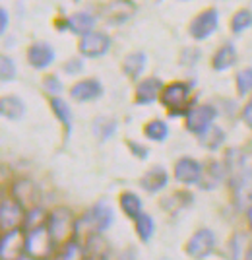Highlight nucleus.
Wrapping results in <instances>:
<instances>
[{"label": "nucleus", "mask_w": 252, "mask_h": 260, "mask_svg": "<svg viewBox=\"0 0 252 260\" xmlns=\"http://www.w3.org/2000/svg\"><path fill=\"white\" fill-rule=\"evenodd\" d=\"M47 229H49L55 243H64L66 245L68 241L74 239V231H76L74 214L64 206L56 208L47 217Z\"/></svg>", "instance_id": "1"}, {"label": "nucleus", "mask_w": 252, "mask_h": 260, "mask_svg": "<svg viewBox=\"0 0 252 260\" xmlns=\"http://www.w3.org/2000/svg\"><path fill=\"white\" fill-rule=\"evenodd\" d=\"M188 99H190V84L187 82H173L169 86H165L163 93H161V103L163 107L169 109L171 117H178L183 115L187 119L190 109L187 107Z\"/></svg>", "instance_id": "2"}, {"label": "nucleus", "mask_w": 252, "mask_h": 260, "mask_svg": "<svg viewBox=\"0 0 252 260\" xmlns=\"http://www.w3.org/2000/svg\"><path fill=\"white\" fill-rule=\"evenodd\" d=\"M53 245H55V241L47 229V223L25 233V254L31 258L47 260L49 254L53 252Z\"/></svg>", "instance_id": "3"}, {"label": "nucleus", "mask_w": 252, "mask_h": 260, "mask_svg": "<svg viewBox=\"0 0 252 260\" xmlns=\"http://www.w3.org/2000/svg\"><path fill=\"white\" fill-rule=\"evenodd\" d=\"M220 27V12L218 8H208L200 12L196 18L188 25V33L194 41H206Z\"/></svg>", "instance_id": "4"}, {"label": "nucleus", "mask_w": 252, "mask_h": 260, "mask_svg": "<svg viewBox=\"0 0 252 260\" xmlns=\"http://www.w3.org/2000/svg\"><path fill=\"white\" fill-rule=\"evenodd\" d=\"M218 117V109L213 107L211 103H202L196 105L194 109H190V113L187 115L185 126L190 134L202 136L209 126H213V120Z\"/></svg>", "instance_id": "5"}, {"label": "nucleus", "mask_w": 252, "mask_h": 260, "mask_svg": "<svg viewBox=\"0 0 252 260\" xmlns=\"http://www.w3.org/2000/svg\"><path fill=\"white\" fill-rule=\"evenodd\" d=\"M215 250V233L208 228H202L192 233V237L188 239L185 252L190 258L204 260Z\"/></svg>", "instance_id": "6"}, {"label": "nucleus", "mask_w": 252, "mask_h": 260, "mask_svg": "<svg viewBox=\"0 0 252 260\" xmlns=\"http://www.w3.org/2000/svg\"><path fill=\"white\" fill-rule=\"evenodd\" d=\"M229 184L233 188V200L237 208L246 212L252 206V165H246V169L233 177Z\"/></svg>", "instance_id": "7"}, {"label": "nucleus", "mask_w": 252, "mask_h": 260, "mask_svg": "<svg viewBox=\"0 0 252 260\" xmlns=\"http://www.w3.org/2000/svg\"><path fill=\"white\" fill-rule=\"evenodd\" d=\"M111 47H113V41L107 33L93 31L80 39L78 51L84 58H99V56H105L109 53Z\"/></svg>", "instance_id": "8"}, {"label": "nucleus", "mask_w": 252, "mask_h": 260, "mask_svg": "<svg viewBox=\"0 0 252 260\" xmlns=\"http://www.w3.org/2000/svg\"><path fill=\"white\" fill-rule=\"evenodd\" d=\"M25 254V235L22 229H12L2 235L0 256L2 260H20Z\"/></svg>", "instance_id": "9"}, {"label": "nucleus", "mask_w": 252, "mask_h": 260, "mask_svg": "<svg viewBox=\"0 0 252 260\" xmlns=\"http://www.w3.org/2000/svg\"><path fill=\"white\" fill-rule=\"evenodd\" d=\"M84 216L88 217L89 225L93 228L95 233H105L107 229H111L113 221H115V212L107 200H99L97 204H93Z\"/></svg>", "instance_id": "10"}, {"label": "nucleus", "mask_w": 252, "mask_h": 260, "mask_svg": "<svg viewBox=\"0 0 252 260\" xmlns=\"http://www.w3.org/2000/svg\"><path fill=\"white\" fill-rule=\"evenodd\" d=\"M163 82L159 78H146L136 84L134 89V103L136 105H152L157 99H161L163 93Z\"/></svg>", "instance_id": "11"}, {"label": "nucleus", "mask_w": 252, "mask_h": 260, "mask_svg": "<svg viewBox=\"0 0 252 260\" xmlns=\"http://www.w3.org/2000/svg\"><path fill=\"white\" fill-rule=\"evenodd\" d=\"M202 171H204V163H200L194 157H181L178 161L175 163V179L183 184H198L200 179H202Z\"/></svg>", "instance_id": "12"}, {"label": "nucleus", "mask_w": 252, "mask_h": 260, "mask_svg": "<svg viewBox=\"0 0 252 260\" xmlns=\"http://www.w3.org/2000/svg\"><path fill=\"white\" fill-rule=\"evenodd\" d=\"M27 212L23 210L14 198H4L2 204H0V223L4 233L12 231V229H20V223L25 221Z\"/></svg>", "instance_id": "13"}, {"label": "nucleus", "mask_w": 252, "mask_h": 260, "mask_svg": "<svg viewBox=\"0 0 252 260\" xmlns=\"http://www.w3.org/2000/svg\"><path fill=\"white\" fill-rule=\"evenodd\" d=\"M55 60V49L47 41H35L27 49V62L35 70H45Z\"/></svg>", "instance_id": "14"}, {"label": "nucleus", "mask_w": 252, "mask_h": 260, "mask_svg": "<svg viewBox=\"0 0 252 260\" xmlns=\"http://www.w3.org/2000/svg\"><path fill=\"white\" fill-rule=\"evenodd\" d=\"M103 95V84L97 78H88L82 80L70 87V98L78 103H86V101H95Z\"/></svg>", "instance_id": "15"}, {"label": "nucleus", "mask_w": 252, "mask_h": 260, "mask_svg": "<svg viewBox=\"0 0 252 260\" xmlns=\"http://www.w3.org/2000/svg\"><path fill=\"white\" fill-rule=\"evenodd\" d=\"M37 196H39L37 194V188H35V184H33L29 179H18L16 183L12 184V198H14L25 212L37 208L35 206Z\"/></svg>", "instance_id": "16"}, {"label": "nucleus", "mask_w": 252, "mask_h": 260, "mask_svg": "<svg viewBox=\"0 0 252 260\" xmlns=\"http://www.w3.org/2000/svg\"><path fill=\"white\" fill-rule=\"evenodd\" d=\"M225 177H229V175H227V169H225V163L209 161L208 165H204L202 179H200L198 186H200L202 190H213V188H218V186L225 181Z\"/></svg>", "instance_id": "17"}, {"label": "nucleus", "mask_w": 252, "mask_h": 260, "mask_svg": "<svg viewBox=\"0 0 252 260\" xmlns=\"http://www.w3.org/2000/svg\"><path fill=\"white\" fill-rule=\"evenodd\" d=\"M169 183V173L167 169L161 167V165H155L152 169H148L143 177L140 179V186H142L146 192L150 194H155V192H161L165 186Z\"/></svg>", "instance_id": "18"}, {"label": "nucleus", "mask_w": 252, "mask_h": 260, "mask_svg": "<svg viewBox=\"0 0 252 260\" xmlns=\"http://www.w3.org/2000/svg\"><path fill=\"white\" fill-rule=\"evenodd\" d=\"M237 58H239L237 47L233 43H223L220 49L215 51L213 58H211V68H213L215 72H225V70H229V68L235 66Z\"/></svg>", "instance_id": "19"}, {"label": "nucleus", "mask_w": 252, "mask_h": 260, "mask_svg": "<svg viewBox=\"0 0 252 260\" xmlns=\"http://www.w3.org/2000/svg\"><path fill=\"white\" fill-rule=\"evenodd\" d=\"M95 16L89 14V12H76L72 14L68 20H66V25L72 33H76L80 37H86L89 33H93V27H95Z\"/></svg>", "instance_id": "20"}, {"label": "nucleus", "mask_w": 252, "mask_h": 260, "mask_svg": "<svg viewBox=\"0 0 252 260\" xmlns=\"http://www.w3.org/2000/svg\"><path fill=\"white\" fill-rule=\"evenodd\" d=\"M146 60H148L146 53H142V51L126 54L124 60H122V72L130 80H138L143 74V70H146Z\"/></svg>", "instance_id": "21"}, {"label": "nucleus", "mask_w": 252, "mask_h": 260, "mask_svg": "<svg viewBox=\"0 0 252 260\" xmlns=\"http://www.w3.org/2000/svg\"><path fill=\"white\" fill-rule=\"evenodd\" d=\"M25 103L18 95H4L0 99V113L4 119L20 120L25 115Z\"/></svg>", "instance_id": "22"}, {"label": "nucleus", "mask_w": 252, "mask_h": 260, "mask_svg": "<svg viewBox=\"0 0 252 260\" xmlns=\"http://www.w3.org/2000/svg\"><path fill=\"white\" fill-rule=\"evenodd\" d=\"M119 206H121V210L130 217V219H136L138 216L143 214L142 198L136 194V192H130V190H124V192L119 196Z\"/></svg>", "instance_id": "23"}, {"label": "nucleus", "mask_w": 252, "mask_h": 260, "mask_svg": "<svg viewBox=\"0 0 252 260\" xmlns=\"http://www.w3.org/2000/svg\"><path fill=\"white\" fill-rule=\"evenodd\" d=\"M198 140H200V144H202L206 150L218 152L221 146L225 144V140H227V134H225V130L221 128V126L213 124V126H209L202 136H198Z\"/></svg>", "instance_id": "24"}, {"label": "nucleus", "mask_w": 252, "mask_h": 260, "mask_svg": "<svg viewBox=\"0 0 252 260\" xmlns=\"http://www.w3.org/2000/svg\"><path fill=\"white\" fill-rule=\"evenodd\" d=\"M134 229H136V235L142 243H150L155 235V221L150 214H142L134 219Z\"/></svg>", "instance_id": "25"}, {"label": "nucleus", "mask_w": 252, "mask_h": 260, "mask_svg": "<svg viewBox=\"0 0 252 260\" xmlns=\"http://www.w3.org/2000/svg\"><path fill=\"white\" fill-rule=\"evenodd\" d=\"M51 109L56 115V119L64 124V128L70 132L72 130V124H74V115H72V109L66 103L62 98H53L51 99Z\"/></svg>", "instance_id": "26"}, {"label": "nucleus", "mask_w": 252, "mask_h": 260, "mask_svg": "<svg viewBox=\"0 0 252 260\" xmlns=\"http://www.w3.org/2000/svg\"><path fill=\"white\" fill-rule=\"evenodd\" d=\"M117 126H119L117 119H113V117H97L93 120V134L101 142H107L117 132Z\"/></svg>", "instance_id": "27"}, {"label": "nucleus", "mask_w": 252, "mask_h": 260, "mask_svg": "<svg viewBox=\"0 0 252 260\" xmlns=\"http://www.w3.org/2000/svg\"><path fill=\"white\" fill-rule=\"evenodd\" d=\"M143 136L150 142H165L169 138V126L163 120L155 119L150 120L146 126H143Z\"/></svg>", "instance_id": "28"}, {"label": "nucleus", "mask_w": 252, "mask_h": 260, "mask_svg": "<svg viewBox=\"0 0 252 260\" xmlns=\"http://www.w3.org/2000/svg\"><path fill=\"white\" fill-rule=\"evenodd\" d=\"M248 27H252V10L242 8V10H239L231 18V31L242 33V31H246Z\"/></svg>", "instance_id": "29"}, {"label": "nucleus", "mask_w": 252, "mask_h": 260, "mask_svg": "<svg viewBox=\"0 0 252 260\" xmlns=\"http://www.w3.org/2000/svg\"><path fill=\"white\" fill-rule=\"evenodd\" d=\"M60 260H88V250L82 247V243H78L76 239L68 241L62 249Z\"/></svg>", "instance_id": "30"}, {"label": "nucleus", "mask_w": 252, "mask_h": 260, "mask_svg": "<svg viewBox=\"0 0 252 260\" xmlns=\"http://www.w3.org/2000/svg\"><path fill=\"white\" fill-rule=\"evenodd\" d=\"M235 82H237V93H239L241 98H246L252 91V68L250 66L239 70L237 76H235Z\"/></svg>", "instance_id": "31"}, {"label": "nucleus", "mask_w": 252, "mask_h": 260, "mask_svg": "<svg viewBox=\"0 0 252 260\" xmlns=\"http://www.w3.org/2000/svg\"><path fill=\"white\" fill-rule=\"evenodd\" d=\"M16 74H18V70H16L14 58L8 56V54H2V58H0V78H2V82H4V84L14 82V80H16Z\"/></svg>", "instance_id": "32"}, {"label": "nucleus", "mask_w": 252, "mask_h": 260, "mask_svg": "<svg viewBox=\"0 0 252 260\" xmlns=\"http://www.w3.org/2000/svg\"><path fill=\"white\" fill-rule=\"evenodd\" d=\"M43 89L51 95V99H53V98H60V93H62L64 87H62V82H60L55 74H51V76H45Z\"/></svg>", "instance_id": "33"}, {"label": "nucleus", "mask_w": 252, "mask_h": 260, "mask_svg": "<svg viewBox=\"0 0 252 260\" xmlns=\"http://www.w3.org/2000/svg\"><path fill=\"white\" fill-rule=\"evenodd\" d=\"M200 60V49H192V47H187L183 53H181V62L187 66L196 64Z\"/></svg>", "instance_id": "34"}, {"label": "nucleus", "mask_w": 252, "mask_h": 260, "mask_svg": "<svg viewBox=\"0 0 252 260\" xmlns=\"http://www.w3.org/2000/svg\"><path fill=\"white\" fill-rule=\"evenodd\" d=\"M128 144V150L132 152V155H136L138 159H146L148 155H150V148L148 146H142V144H138V142H132V140H126Z\"/></svg>", "instance_id": "35"}, {"label": "nucleus", "mask_w": 252, "mask_h": 260, "mask_svg": "<svg viewBox=\"0 0 252 260\" xmlns=\"http://www.w3.org/2000/svg\"><path fill=\"white\" fill-rule=\"evenodd\" d=\"M242 241H244V237H242L241 233H235V235H233V239H231L229 250H231V256H233V260H239L242 256V249L239 247V243H242Z\"/></svg>", "instance_id": "36"}, {"label": "nucleus", "mask_w": 252, "mask_h": 260, "mask_svg": "<svg viewBox=\"0 0 252 260\" xmlns=\"http://www.w3.org/2000/svg\"><path fill=\"white\" fill-rule=\"evenodd\" d=\"M84 70V62H82V58H72V60H68L64 64V72L66 74H72V76H76Z\"/></svg>", "instance_id": "37"}, {"label": "nucleus", "mask_w": 252, "mask_h": 260, "mask_svg": "<svg viewBox=\"0 0 252 260\" xmlns=\"http://www.w3.org/2000/svg\"><path fill=\"white\" fill-rule=\"evenodd\" d=\"M241 117H242V122L252 130V98L248 99V101H246V105L242 107Z\"/></svg>", "instance_id": "38"}, {"label": "nucleus", "mask_w": 252, "mask_h": 260, "mask_svg": "<svg viewBox=\"0 0 252 260\" xmlns=\"http://www.w3.org/2000/svg\"><path fill=\"white\" fill-rule=\"evenodd\" d=\"M0 20H2V23H0V29H2V33L6 31V27H8V12L4 10H0Z\"/></svg>", "instance_id": "39"}, {"label": "nucleus", "mask_w": 252, "mask_h": 260, "mask_svg": "<svg viewBox=\"0 0 252 260\" xmlns=\"http://www.w3.org/2000/svg\"><path fill=\"white\" fill-rule=\"evenodd\" d=\"M246 221H248V228H250V231H252V206L246 210Z\"/></svg>", "instance_id": "40"}, {"label": "nucleus", "mask_w": 252, "mask_h": 260, "mask_svg": "<svg viewBox=\"0 0 252 260\" xmlns=\"http://www.w3.org/2000/svg\"><path fill=\"white\" fill-rule=\"evenodd\" d=\"M242 260H252V247L244 252V258H242Z\"/></svg>", "instance_id": "41"}, {"label": "nucleus", "mask_w": 252, "mask_h": 260, "mask_svg": "<svg viewBox=\"0 0 252 260\" xmlns=\"http://www.w3.org/2000/svg\"><path fill=\"white\" fill-rule=\"evenodd\" d=\"M47 260H49V258H47Z\"/></svg>", "instance_id": "42"}]
</instances>
